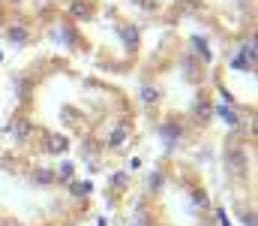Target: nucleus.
<instances>
[{
    "mask_svg": "<svg viewBox=\"0 0 258 226\" xmlns=\"http://www.w3.org/2000/svg\"><path fill=\"white\" fill-rule=\"evenodd\" d=\"M216 115H219L225 124H237V112H234V109H228V106H219V109H216Z\"/></svg>",
    "mask_w": 258,
    "mask_h": 226,
    "instance_id": "f257e3e1",
    "label": "nucleus"
},
{
    "mask_svg": "<svg viewBox=\"0 0 258 226\" xmlns=\"http://www.w3.org/2000/svg\"><path fill=\"white\" fill-rule=\"evenodd\" d=\"M9 39H12L15 46H21V42H27V30H24V27H9Z\"/></svg>",
    "mask_w": 258,
    "mask_h": 226,
    "instance_id": "f03ea898",
    "label": "nucleus"
},
{
    "mask_svg": "<svg viewBox=\"0 0 258 226\" xmlns=\"http://www.w3.org/2000/svg\"><path fill=\"white\" fill-rule=\"evenodd\" d=\"M228 160H231V163H228V169H231V172H240V166H243V151H231V154H228Z\"/></svg>",
    "mask_w": 258,
    "mask_h": 226,
    "instance_id": "7ed1b4c3",
    "label": "nucleus"
},
{
    "mask_svg": "<svg viewBox=\"0 0 258 226\" xmlns=\"http://www.w3.org/2000/svg\"><path fill=\"white\" fill-rule=\"evenodd\" d=\"M33 181H36V184H51V181H54V172L39 169V172H33Z\"/></svg>",
    "mask_w": 258,
    "mask_h": 226,
    "instance_id": "20e7f679",
    "label": "nucleus"
},
{
    "mask_svg": "<svg viewBox=\"0 0 258 226\" xmlns=\"http://www.w3.org/2000/svg\"><path fill=\"white\" fill-rule=\"evenodd\" d=\"M90 187H93V184H90V181H81V184H78V181H75V184H72V187H69V190H72V196H87V193H90Z\"/></svg>",
    "mask_w": 258,
    "mask_h": 226,
    "instance_id": "39448f33",
    "label": "nucleus"
},
{
    "mask_svg": "<svg viewBox=\"0 0 258 226\" xmlns=\"http://www.w3.org/2000/svg\"><path fill=\"white\" fill-rule=\"evenodd\" d=\"M27 133H30V124H27V121H18V127H15V136H18V139H24Z\"/></svg>",
    "mask_w": 258,
    "mask_h": 226,
    "instance_id": "423d86ee",
    "label": "nucleus"
},
{
    "mask_svg": "<svg viewBox=\"0 0 258 226\" xmlns=\"http://www.w3.org/2000/svg\"><path fill=\"white\" fill-rule=\"evenodd\" d=\"M150 190H162V172H153L150 175Z\"/></svg>",
    "mask_w": 258,
    "mask_h": 226,
    "instance_id": "0eeeda50",
    "label": "nucleus"
},
{
    "mask_svg": "<svg viewBox=\"0 0 258 226\" xmlns=\"http://www.w3.org/2000/svg\"><path fill=\"white\" fill-rule=\"evenodd\" d=\"M240 220L246 226H255V214H252V211H240Z\"/></svg>",
    "mask_w": 258,
    "mask_h": 226,
    "instance_id": "6e6552de",
    "label": "nucleus"
},
{
    "mask_svg": "<svg viewBox=\"0 0 258 226\" xmlns=\"http://www.w3.org/2000/svg\"><path fill=\"white\" fill-rule=\"evenodd\" d=\"M123 39H129V49L135 46V27H126V30H123Z\"/></svg>",
    "mask_w": 258,
    "mask_h": 226,
    "instance_id": "1a4fd4ad",
    "label": "nucleus"
},
{
    "mask_svg": "<svg viewBox=\"0 0 258 226\" xmlns=\"http://www.w3.org/2000/svg\"><path fill=\"white\" fill-rule=\"evenodd\" d=\"M72 175V163L66 160V163H60V178H69Z\"/></svg>",
    "mask_w": 258,
    "mask_h": 226,
    "instance_id": "9d476101",
    "label": "nucleus"
},
{
    "mask_svg": "<svg viewBox=\"0 0 258 226\" xmlns=\"http://www.w3.org/2000/svg\"><path fill=\"white\" fill-rule=\"evenodd\" d=\"M72 12H75V15H87V6H84V3H72Z\"/></svg>",
    "mask_w": 258,
    "mask_h": 226,
    "instance_id": "9b49d317",
    "label": "nucleus"
},
{
    "mask_svg": "<svg viewBox=\"0 0 258 226\" xmlns=\"http://www.w3.org/2000/svg\"><path fill=\"white\" fill-rule=\"evenodd\" d=\"M123 139H126V133H123V130H117V133H114V136H111V145H120V142H123Z\"/></svg>",
    "mask_w": 258,
    "mask_h": 226,
    "instance_id": "f8f14e48",
    "label": "nucleus"
},
{
    "mask_svg": "<svg viewBox=\"0 0 258 226\" xmlns=\"http://www.w3.org/2000/svg\"><path fill=\"white\" fill-rule=\"evenodd\" d=\"M192 199H195V202H198V205H207V196H204L201 190H195V193H192Z\"/></svg>",
    "mask_w": 258,
    "mask_h": 226,
    "instance_id": "ddd939ff",
    "label": "nucleus"
},
{
    "mask_svg": "<svg viewBox=\"0 0 258 226\" xmlns=\"http://www.w3.org/2000/svg\"><path fill=\"white\" fill-rule=\"evenodd\" d=\"M141 97H144V100H156V91H153V87H144V94H141Z\"/></svg>",
    "mask_w": 258,
    "mask_h": 226,
    "instance_id": "4468645a",
    "label": "nucleus"
},
{
    "mask_svg": "<svg viewBox=\"0 0 258 226\" xmlns=\"http://www.w3.org/2000/svg\"><path fill=\"white\" fill-rule=\"evenodd\" d=\"M48 148H51V151H63V148H66V142H63V139H57V142H51Z\"/></svg>",
    "mask_w": 258,
    "mask_h": 226,
    "instance_id": "2eb2a0df",
    "label": "nucleus"
},
{
    "mask_svg": "<svg viewBox=\"0 0 258 226\" xmlns=\"http://www.w3.org/2000/svg\"><path fill=\"white\" fill-rule=\"evenodd\" d=\"M216 220H219V223H222V226H228V217H225V211H222V208L216 211Z\"/></svg>",
    "mask_w": 258,
    "mask_h": 226,
    "instance_id": "dca6fc26",
    "label": "nucleus"
}]
</instances>
